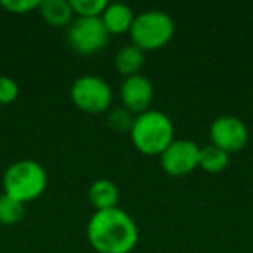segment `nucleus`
Returning <instances> with one entry per match:
<instances>
[{
  "label": "nucleus",
  "mask_w": 253,
  "mask_h": 253,
  "mask_svg": "<svg viewBox=\"0 0 253 253\" xmlns=\"http://www.w3.org/2000/svg\"><path fill=\"white\" fill-rule=\"evenodd\" d=\"M71 102L87 115H99L109 111L113 102V90L104 78L97 75H82L71 84Z\"/></svg>",
  "instance_id": "obj_5"
},
{
  "label": "nucleus",
  "mask_w": 253,
  "mask_h": 253,
  "mask_svg": "<svg viewBox=\"0 0 253 253\" xmlns=\"http://www.w3.org/2000/svg\"><path fill=\"white\" fill-rule=\"evenodd\" d=\"M0 7L11 14H26V12L39 11L40 0H2Z\"/></svg>",
  "instance_id": "obj_19"
},
{
  "label": "nucleus",
  "mask_w": 253,
  "mask_h": 253,
  "mask_svg": "<svg viewBox=\"0 0 253 253\" xmlns=\"http://www.w3.org/2000/svg\"><path fill=\"white\" fill-rule=\"evenodd\" d=\"M87 239L97 253H130L139 241V227L118 207L94 211L87 224Z\"/></svg>",
  "instance_id": "obj_1"
},
{
  "label": "nucleus",
  "mask_w": 253,
  "mask_h": 253,
  "mask_svg": "<svg viewBox=\"0 0 253 253\" xmlns=\"http://www.w3.org/2000/svg\"><path fill=\"white\" fill-rule=\"evenodd\" d=\"M250 130L241 118L232 115H222L210 125V144L220 148L227 155L238 153L248 144Z\"/></svg>",
  "instance_id": "obj_7"
},
{
  "label": "nucleus",
  "mask_w": 253,
  "mask_h": 253,
  "mask_svg": "<svg viewBox=\"0 0 253 253\" xmlns=\"http://www.w3.org/2000/svg\"><path fill=\"white\" fill-rule=\"evenodd\" d=\"M88 203L92 205L94 211L111 210L118 207L120 191L113 180L109 179H97L88 187Z\"/></svg>",
  "instance_id": "obj_11"
},
{
  "label": "nucleus",
  "mask_w": 253,
  "mask_h": 253,
  "mask_svg": "<svg viewBox=\"0 0 253 253\" xmlns=\"http://www.w3.org/2000/svg\"><path fill=\"white\" fill-rule=\"evenodd\" d=\"M175 33V23L165 11L151 9L135 16L130 35L132 43L141 50H158L165 47Z\"/></svg>",
  "instance_id": "obj_4"
},
{
  "label": "nucleus",
  "mask_w": 253,
  "mask_h": 253,
  "mask_svg": "<svg viewBox=\"0 0 253 253\" xmlns=\"http://www.w3.org/2000/svg\"><path fill=\"white\" fill-rule=\"evenodd\" d=\"M200 146L189 139H175L160 155V165L163 172L172 177H184L198 169Z\"/></svg>",
  "instance_id": "obj_8"
},
{
  "label": "nucleus",
  "mask_w": 253,
  "mask_h": 253,
  "mask_svg": "<svg viewBox=\"0 0 253 253\" xmlns=\"http://www.w3.org/2000/svg\"><path fill=\"white\" fill-rule=\"evenodd\" d=\"M0 225H2V224H0Z\"/></svg>",
  "instance_id": "obj_20"
},
{
  "label": "nucleus",
  "mask_w": 253,
  "mask_h": 253,
  "mask_svg": "<svg viewBox=\"0 0 253 253\" xmlns=\"http://www.w3.org/2000/svg\"><path fill=\"white\" fill-rule=\"evenodd\" d=\"M47 182V170L35 160H18L11 163L2 177L4 193L25 205L39 200L45 193Z\"/></svg>",
  "instance_id": "obj_3"
},
{
  "label": "nucleus",
  "mask_w": 253,
  "mask_h": 253,
  "mask_svg": "<svg viewBox=\"0 0 253 253\" xmlns=\"http://www.w3.org/2000/svg\"><path fill=\"white\" fill-rule=\"evenodd\" d=\"M26 205L14 200L9 194H0V224L2 225H16L25 218Z\"/></svg>",
  "instance_id": "obj_15"
},
{
  "label": "nucleus",
  "mask_w": 253,
  "mask_h": 253,
  "mask_svg": "<svg viewBox=\"0 0 253 253\" xmlns=\"http://www.w3.org/2000/svg\"><path fill=\"white\" fill-rule=\"evenodd\" d=\"M128 134L134 148L146 156H160L175 141L172 120L165 113L153 108L135 116Z\"/></svg>",
  "instance_id": "obj_2"
},
{
  "label": "nucleus",
  "mask_w": 253,
  "mask_h": 253,
  "mask_svg": "<svg viewBox=\"0 0 253 253\" xmlns=\"http://www.w3.org/2000/svg\"><path fill=\"white\" fill-rule=\"evenodd\" d=\"M229 155L222 151L220 148L213 144H208L200 148V160H198V169L207 173H220L227 169Z\"/></svg>",
  "instance_id": "obj_14"
},
{
  "label": "nucleus",
  "mask_w": 253,
  "mask_h": 253,
  "mask_svg": "<svg viewBox=\"0 0 253 253\" xmlns=\"http://www.w3.org/2000/svg\"><path fill=\"white\" fill-rule=\"evenodd\" d=\"M109 33L101 18H75L66 28V43L80 56H94L108 45Z\"/></svg>",
  "instance_id": "obj_6"
},
{
  "label": "nucleus",
  "mask_w": 253,
  "mask_h": 253,
  "mask_svg": "<svg viewBox=\"0 0 253 253\" xmlns=\"http://www.w3.org/2000/svg\"><path fill=\"white\" fill-rule=\"evenodd\" d=\"M19 95V85L14 78L5 77L2 75L0 77V106H7L18 99Z\"/></svg>",
  "instance_id": "obj_18"
},
{
  "label": "nucleus",
  "mask_w": 253,
  "mask_h": 253,
  "mask_svg": "<svg viewBox=\"0 0 253 253\" xmlns=\"http://www.w3.org/2000/svg\"><path fill=\"white\" fill-rule=\"evenodd\" d=\"M135 116L130 111H126L123 106L108 111V125L116 132H130L132 125H134Z\"/></svg>",
  "instance_id": "obj_17"
},
{
  "label": "nucleus",
  "mask_w": 253,
  "mask_h": 253,
  "mask_svg": "<svg viewBox=\"0 0 253 253\" xmlns=\"http://www.w3.org/2000/svg\"><path fill=\"white\" fill-rule=\"evenodd\" d=\"M75 18H101L108 7L106 0H70Z\"/></svg>",
  "instance_id": "obj_16"
},
{
  "label": "nucleus",
  "mask_w": 253,
  "mask_h": 253,
  "mask_svg": "<svg viewBox=\"0 0 253 253\" xmlns=\"http://www.w3.org/2000/svg\"><path fill=\"white\" fill-rule=\"evenodd\" d=\"M39 14L49 26L64 30L75 19L70 0H43V2H40Z\"/></svg>",
  "instance_id": "obj_12"
},
{
  "label": "nucleus",
  "mask_w": 253,
  "mask_h": 253,
  "mask_svg": "<svg viewBox=\"0 0 253 253\" xmlns=\"http://www.w3.org/2000/svg\"><path fill=\"white\" fill-rule=\"evenodd\" d=\"M153 99H155V87L146 75L141 73L123 78L120 87V101L126 111H130L134 116L149 111Z\"/></svg>",
  "instance_id": "obj_9"
},
{
  "label": "nucleus",
  "mask_w": 253,
  "mask_h": 253,
  "mask_svg": "<svg viewBox=\"0 0 253 253\" xmlns=\"http://www.w3.org/2000/svg\"><path fill=\"white\" fill-rule=\"evenodd\" d=\"M135 14L130 7L126 4H122V2H113L108 7L104 9L101 16V21L104 25L106 32L111 35H123V33H128L134 25Z\"/></svg>",
  "instance_id": "obj_10"
},
{
  "label": "nucleus",
  "mask_w": 253,
  "mask_h": 253,
  "mask_svg": "<svg viewBox=\"0 0 253 253\" xmlns=\"http://www.w3.org/2000/svg\"><path fill=\"white\" fill-rule=\"evenodd\" d=\"M146 63L144 50L135 47L134 43L123 45L115 56V68L123 78L141 75V70Z\"/></svg>",
  "instance_id": "obj_13"
}]
</instances>
